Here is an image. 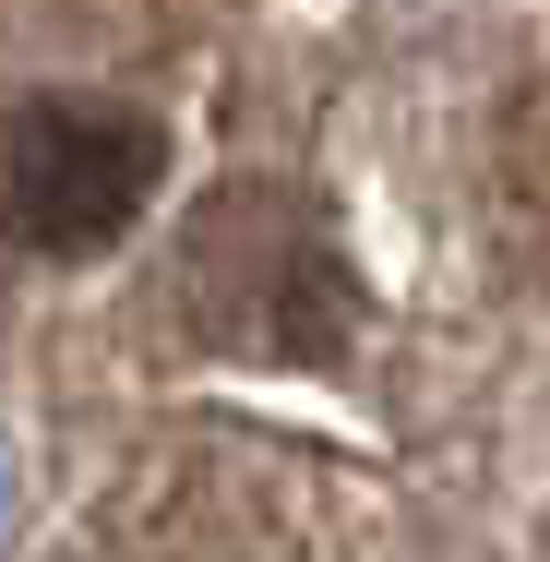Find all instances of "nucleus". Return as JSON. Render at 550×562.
<instances>
[{
  "label": "nucleus",
  "mask_w": 550,
  "mask_h": 562,
  "mask_svg": "<svg viewBox=\"0 0 550 562\" xmlns=\"http://www.w3.org/2000/svg\"><path fill=\"white\" fill-rule=\"evenodd\" d=\"M515 216H527V239L550 251V109H539V132L515 144Z\"/></svg>",
  "instance_id": "obj_3"
},
{
  "label": "nucleus",
  "mask_w": 550,
  "mask_h": 562,
  "mask_svg": "<svg viewBox=\"0 0 550 562\" xmlns=\"http://www.w3.org/2000/svg\"><path fill=\"white\" fill-rule=\"evenodd\" d=\"M180 288H192V324L251 359H335L347 336V263L288 192H227L180 239Z\"/></svg>",
  "instance_id": "obj_2"
},
{
  "label": "nucleus",
  "mask_w": 550,
  "mask_h": 562,
  "mask_svg": "<svg viewBox=\"0 0 550 562\" xmlns=\"http://www.w3.org/2000/svg\"><path fill=\"white\" fill-rule=\"evenodd\" d=\"M168 180V132L144 97L109 85H36L0 109V239L36 263H97L120 251Z\"/></svg>",
  "instance_id": "obj_1"
}]
</instances>
